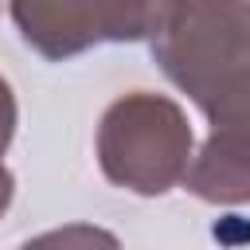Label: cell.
<instances>
[{
	"label": "cell",
	"instance_id": "cell-1",
	"mask_svg": "<svg viewBox=\"0 0 250 250\" xmlns=\"http://www.w3.org/2000/svg\"><path fill=\"white\" fill-rule=\"evenodd\" d=\"M152 59L211 121L191 156L188 191L203 203H250V0H168Z\"/></svg>",
	"mask_w": 250,
	"mask_h": 250
},
{
	"label": "cell",
	"instance_id": "cell-2",
	"mask_svg": "<svg viewBox=\"0 0 250 250\" xmlns=\"http://www.w3.org/2000/svg\"><path fill=\"white\" fill-rule=\"evenodd\" d=\"M94 148L98 168L113 188L152 199L184 184L195 156V133L172 98L133 90L105 105Z\"/></svg>",
	"mask_w": 250,
	"mask_h": 250
},
{
	"label": "cell",
	"instance_id": "cell-3",
	"mask_svg": "<svg viewBox=\"0 0 250 250\" xmlns=\"http://www.w3.org/2000/svg\"><path fill=\"white\" fill-rule=\"evenodd\" d=\"M168 0H8L20 39L51 62L98 43L148 39Z\"/></svg>",
	"mask_w": 250,
	"mask_h": 250
},
{
	"label": "cell",
	"instance_id": "cell-4",
	"mask_svg": "<svg viewBox=\"0 0 250 250\" xmlns=\"http://www.w3.org/2000/svg\"><path fill=\"white\" fill-rule=\"evenodd\" d=\"M16 98H12V86H8V78L0 74V215L12 207V195H16V176L8 172V164H4V152H8V145H12V137H16Z\"/></svg>",
	"mask_w": 250,
	"mask_h": 250
}]
</instances>
